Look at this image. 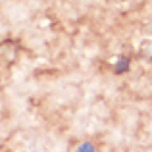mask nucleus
Here are the masks:
<instances>
[{
    "label": "nucleus",
    "instance_id": "nucleus-1",
    "mask_svg": "<svg viewBox=\"0 0 152 152\" xmlns=\"http://www.w3.org/2000/svg\"><path fill=\"white\" fill-rule=\"evenodd\" d=\"M129 69V60L127 58H119V62L115 64V73H125Z\"/></svg>",
    "mask_w": 152,
    "mask_h": 152
},
{
    "label": "nucleus",
    "instance_id": "nucleus-2",
    "mask_svg": "<svg viewBox=\"0 0 152 152\" xmlns=\"http://www.w3.org/2000/svg\"><path fill=\"white\" fill-rule=\"evenodd\" d=\"M77 152H94V146L91 145V142H83V145L77 148Z\"/></svg>",
    "mask_w": 152,
    "mask_h": 152
}]
</instances>
